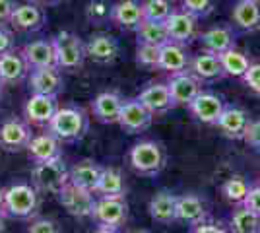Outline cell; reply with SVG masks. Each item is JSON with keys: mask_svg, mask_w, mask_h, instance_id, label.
Masks as SVG:
<instances>
[{"mask_svg": "<svg viewBox=\"0 0 260 233\" xmlns=\"http://www.w3.org/2000/svg\"><path fill=\"white\" fill-rule=\"evenodd\" d=\"M188 233H229V229L219 222H214L212 218L206 220V222L198 223V225H192Z\"/></svg>", "mask_w": 260, "mask_h": 233, "instance_id": "obj_43", "label": "cell"}, {"mask_svg": "<svg viewBox=\"0 0 260 233\" xmlns=\"http://www.w3.org/2000/svg\"><path fill=\"white\" fill-rule=\"evenodd\" d=\"M122 103H124V97L119 91H101L98 97L91 101L93 117L103 124H115V122H119Z\"/></svg>", "mask_w": 260, "mask_h": 233, "instance_id": "obj_24", "label": "cell"}, {"mask_svg": "<svg viewBox=\"0 0 260 233\" xmlns=\"http://www.w3.org/2000/svg\"><path fill=\"white\" fill-rule=\"evenodd\" d=\"M159 51L161 47L155 45H138L136 47V64H140L144 68H157L159 64Z\"/></svg>", "mask_w": 260, "mask_h": 233, "instance_id": "obj_37", "label": "cell"}, {"mask_svg": "<svg viewBox=\"0 0 260 233\" xmlns=\"http://www.w3.org/2000/svg\"><path fill=\"white\" fill-rule=\"evenodd\" d=\"M243 206H247L250 212L260 216V187H250L247 198L243 200Z\"/></svg>", "mask_w": 260, "mask_h": 233, "instance_id": "obj_45", "label": "cell"}, {"mask_svg": "<svg viewBox=\"0 0 260 233\" xmlns=\"http://www.w3.org/2000/svg\"><path fill=\"white\" fill-rule=\"evenodd\" d=\"M86 56L99 64H111L117 60L120 53L119 41L109 34H95L87 39L86 43Z\"/></svg>", "mask_w": 260, "mask_h": 233, "instance_id": "obj_19", "label": "cell"}, {"mask_svg": "<svg viewBox=\"0 0 260 233\" xmlns=\"http://www.w3.org/2000/svg\"><path fill=\"white\" fill-rule=\"evenodd\" d=\"M31 138V124L25 119L10 117L0 122V148L4 152H23Z\"/></svg>", "mask_w": 260, "mask_h": 233, "instance_id": "obj_8", "label": "cell"}, {"mask_svg": "<svg viewBox=\"0 0 260 233\" xmlns=\"http://www.w3.org/2000/svg\"><path fill=\"white\" fill-rule=\"evenodd\" d=\"M188 66H190V55L184 45L171 43V41L163 45L159 51V64H157L159 70H165L169 74H179L188 70Z\"/></svg>", "mask_w": 260, "mask_h": 233, "instance_id": "obj_25", "label": "cell"}, {"mask_svg": "<svg viewBox=\"0 0 260 233\" xmlns=\"http://www.w3.org/2000/svg\"><path fill=\"white\" fill-rule=\"evenodd\" d=\"M0 233H6V218L0 216Z\"/></svg>", "mask_w": 260, "mask_h": 233, "instance_id": "obj_49", "label": "cell"}, {"mask_svg": "<svg viewBox=\"0 0 260 233\" xmlns=\"http://www.w3.org/2000/svg\"><path fill=\"white\" fill-rule=\"evenodd\" d=\"M91 233H119V229H111V227H101V225H98V229H93Z\"/></svg>", "mask_w": 260, "mask_h": 233, "instance_id": "obj_48", "label": "cell"}, {"mask_svg": "<svg viewBox=\"0 0 260 233\" xmlns=\"http://www.w3.org/2000/svg\"><path fill=\"white\" fill-rule=\"evenodd\" d=\"M22 56L25 58L29 70H37V68H56V56H54L53 41L47 39H37L31 43L23 45L20 51Z\"/></svg>", "mask_w": 260, "mask_h": 233, "instance_id": "obj_23", "label": "cell"}, {"mask_svg": "<svg viewBox=\"0 0 260 233\" xmlns=\"http://www.w3.org/2000/svg\"><path fill=\"white\" fill-rule=\"evenodd\" d=\"M134 34H136L138 45H155V47H163L165 43H169V35H167V29H165V22H150V20H144L142 25Z\"/></svg>", "mask_w": 260, "mask_h": 233, "instance_id": "obj_33", "label": "cell"}, {"mask_svg": "<svg viewBox=\"0 0 260 233\" xmlns=\"http://www.w3.org/2000/svg\"><path fill=\"white\" fill-rule=\"evenodd\" d=\"M58 202L66 208V212L74 218H91L93 208H95V200L98 196L91 190L80 189L72 183H66L56 194Z\"/></svg>", "mask_w": 260, "mask_h": 233, "instance_id": "obj_7", "label": "cell"}, {"mask_svg": "<svg viewBox=\"0 0 260 233\" xmlns=\"http://www.w3.org/2000/svg\"><path fill=\"white\" fill-rule=\"evenodd\" d=\"M175 208H177V194L169 192V190H159L155 192L150 200V216L153 222L169 225L175 222Z\"/></svg>", "mask_w": 260, "mask_h": 233, "instance_id": "obj_30", "label": "cell"}, {"mask_svg": "<svg viewBox=\"0 0 260 233\" xmlns=\"http://www.w3.org/2000/svg\"><path fill=\"white\" fill-rule=\"evenodd\" d=\"M29 76V66L20 51H10L0 55V78L4 84H20Z\"/></svg>", "mask_w": 260, "mask_h": 233, "instance_id": "obj_29", "label": "cell"}, {"mask_svg": "<svg viewBox=\"0 0 260 233\" xmlns=\"http://www.w3.org/2000/svg\"><path fill=\"white\" fill-rule=\"evenodd\" d=\"M35 2H41V4H49V6H53V4H58V2H62V0H35Z\"/></svg>", "mask_w": 260, "mask_h": 233, "instance_id": "obj_50", "label": "cell"}, {"mask_svg": "<svg viewBox=\"0 0 260 233\" xmlns=\"http://www.w3.org/2000/svg\"><path fill=\"white\" fill-rule=\"evenodd\" d=\"M229 233H260V216L237 204L229 216Z\"/></svg>", "mask_w": 260, "mask_h": 233, "instance_id": "obj_32", "label": "cell"}, {"mask_svg": "<svg viewBox=\"0 0 260 233\" xmlns=\"http://www.w3.org/2000/svg\"><path fill=\"white\" fill-rule=\"evenodd\" d=\"M198 39H200L204 51L214 53V55H221L229 49H235L237 31L231 25H216V27L204 31L202 35H198Z\"/></svg>", "mask_w": 260, "mask_h": 233, "instance_id": "obj_22", "label": "cell"}, {"mask_svg": "<svg viewBox=\"0 0 260 233\" xmlns=\"http://www.w3.org/2000/svg\"><path fill=\"white\" fill-rule=\"evenodd\" d=\"M167 88L171 91L175 107H179V105L188 107V103L202 91V82L190 70H184L179 74H171L169 82H167Z\"/></svg>", "mask_w": 260, "mask_h": 233, "instance_id": "obj_14", "label": "cell"}, {"mask_svg": "<svg viewBox=\"0 0 260 233\" xmlns=\"http://www.w3.org/2000/svg\"><path fill=\"white\" fill-rule=\"evenodd\" d=\"M93 194L95 196H124L126 194L124 175L117 167H103Z\"/></svg>", "mask_w": 260, "mask_h": 233, "instance_id": "obj_31", "label": "cell"}, {"mask_svg": "<svg viewBox=\"0 0 260 233\" xmlns=\"http://www.w3.org/2000/svg\"><path fill=\"white\" fill-rule=\"evenodd\" d=\"M56 56V68L58 70H70L74 72L84 66L86 60V45L72 31H60L51 39Z\"/></svg>", "mask_w": 260, "mask_h": 233, "instance_id": "obj_4", "label": "cell"}, {"mask_svg": "<svg viewBox=\"0 0 260 233\" xmlns=\"http://www.w3.org/2000/svg\"><path fill=\"white\" fill-rule=\"evenodd\" d=\"M0 150H2V148H0Z\"/></svg>", "mask_w": 260, "mask_h": 233, "instance_id": "obj_53", "label": "cell"}, {"mask_svg": "<svg viewBox=\"0 0 260 233\" xmlns=\"http://www.w3.org/2000/svg\"><path fill=\"white\" fill-rule=\"evenodd\" d=\"M219 60H221V68H223L225 76L233 78H243L250 66L249 56L245 55V53H241V51H237V49H229L225 53H221Z\"/></svg>", "mask_w": 260, "mask_h": 233, "instance_id": "obj_34", "label": "cell"}, {"mask_svg": "<svg viewBox=\"0 0 260 233\" xmlns=\"http://www.w3.org/2000/svg\"><path fill=\"white\" fill-rule=\"evenodd\" d=\"M101 171H103V165H99L98 161L82 159V161H78L76 165H72L68 169V183L93 192L99 177H101Z\"/></svg>", "mask_w": 260, "mask_h": 233, "instance_id": "obj_28", "label": "cell"}, {"mask_svg": "<svg viewBox=\"0 0 260 233\" xmlns=\"http://www.w3.org/2000/svg\"><path fill=\"white\" fill-rule=\"evenodd\" d=\"M4 86H6V84H4V82H2V78H0V95H2V89H4Z\"/></svg>", "mask_w": 260, "mask_h": 233, "instance_id": "obj_51", "label": "cell"}, {"mask_svg": "<svg viewBox=\"0 0 260 233\" xmlns=\"http://www.w3.org/2000/svg\"><path fill=\"white\" fill-rule=\"evenodd\" d=\"M231 20L241 31H258L260 29V0H237L231 12Z\"/></svg>", "mask_w": 260, "mask_h": 233, "instance_id": "obj_27", "label": "cell"}, {"mask_svg": "<svg viewBox=\"0 0 260 233\" xmlns=\"http://www.w3.org/2000/svg\"><path fill=\"white\" fill-rule=\"evenodd\" d=\"M47 130L54 134L62 144L78 142L89 130V117L82 107H76V105L58 107V111L54 113L53 121L49 122Z\"/></svg>", "mask_w": 260, "mask_h": 233, "instance_id": "obj_1", "label": "cell"}, {"mask_svg": "<svg viewBox=\"0 0 260 233\" xmlns=\"http://www.w3.org/2000/svg\"><path fill=\"white\" fill-rule=\"evenodd\" d=\"M16 49V41H14V34L6 25H0V55L10 53Z\"/></svg>", "mask_w": 260, "mask_h": 233, "instance_id": "obj_44", "label": "cell"}, {"mask_svg": "<svg viewBox=\"0 0 260 233\" xmlns=\"http://www.w3.org/2000/svg\"><path fill=\"white\" fill-rule=\"evenodd\" d=\"M27 233H60V225L49 218H33Z\"/></svg>", "mask_w": 260, "mask_h": 233, "instance_id": "obj_40", "label": "cell"}, {"mask_svg": "<svg viewBox=\"0 0 260 233\" xmlns=\"http://www.w3.org/2000/svg\"><path fill=\"white\" fill-rule=\"evenodd\" d=\"M188 70H190L200 82H216V80H221V78L225 76V72H223V68H221L219 55L208 53V51H202L200 55L192 56Z\"/></svg>", "mask_w": 260, "mask_h": 233, "instance_id": "obj_26", "label": "cell"}, {"mask_svg": "<svg viewBox=\"0 0 260 233\" xmlns=\"http://www.w3.org/2000/svg\"><path fill=\"white\" fill-rule=\"evenodd\" d=\"M86 18L91 23H103L111 20V6L107 0H89L86 6Z\"/></svg>", "mask_w": 260, "mask_h": 233, "instance_id": "obj_39", "label": "cell"}, {"mask_svg": "<svg viewBox=\"0 0 260 233\" xmlns=\"http://www.w3.org/2000/svg\"><path fill=\"white\" fill-rule=\"evenodd\" d=\"M210 220V210L204 198L196 194H181L177 196V208H175V222H181L188 227Z\"/></svg>", "mask_w": 260, "mask_h": 233, "instance_id": "obj_11", "label": "cell"}, {"mask_svg": "<svg viewBox=\"0 0 260 233\" xmlns=\"http://www.w3.org/2000/svg\"><path fill=\"white\" fill-rule=\"evenodd\" d=\"M153 122V115L144 105H142L138 97H130L124 99L122 103V109L119 115L120 128L128 134H140L144 130H148Z\"/></svg>", "mask_w": 260, "mask_h": 233, "instance_id": "obj_9", "label": "cell"}, {"mask_svg": "<svg viewBox=\"0 0 260 233\" xmlns=\"http://www.w3.org/2000/svg\"><path fill=\"white\" fill-rule=\"evenodd\" d=\"M111 22L124 31H136L144 22V6L140 0H120L111 6Z\"/></svg>", "mask_w": 260, "mask_h": 233, "instance_id": "obj_20", "label": "cell"}, {"mask_svg": "<svg viewBox=\"0 0 260 233\" xmlns=\"http://www.w3.org/2000/svg\"><path fill=\"white\" fill-rule=\"evenodd\" d=\"M214 8H216V0H183L181 2V10L194 16L196 20L210 16Z\"/></svg>", "mask_w": 260, "mask_h": 233, "instance_id": "obj_38", "label": "cell"}, {"mask_svg": "<svg viewBox=\"0 0 260 233\" xmlns=\"http://www.w3.org/2000/svg\"><path fill=\"white\" fill-rule=\"evenodd\" d=\"M250 190V185L249 181L245 177H241V175H233V177H229L223 185H221V194H223V198L231 202V204H243V200L247 198V194H249Z\"/></svg>", "mask_w": 260, "mask_h": 233, "instance_id": "obj_35", "label": "cell"}, {"mask_svg": "<svg viewBox=\"0 0 260 233\" xmlns=\"http://www.w3.org/2000/svg\"><path fill=\"white\" fill-rule=\"evenodd\" d=\"M31 179L33 187L37 190L58 194L60 189L68 183V167L62 161V157L43 161V163H33Z\"/></svg>", "mask_w": 260, "mask_h": 233, "instance_id": "obj_5", "label": "cell"}, {"mask_svg": "<svg viewBox=\"0 0 260 233\" xmlns=\"http://www.w3.org/2000/svg\"><path fill=\"white\" fill-rule=\"evenodd\" d=\"M0 216L6 218V189L0 187Z\"/></svg>", "mask_w": 260, "mask_h": 233, "instance_id": "obj_47", "label": "cell"}, {"mask_svg": "<svg viewBox=\"0 0 260 233\" xmlns=\"http://www.w3.org/2000/svg\"><path fill=\"white\" fill-rule=\"evenodd\" d=\"M25 152H27V157L31 159L33 163H43V161L62 157V142L54 134L47 130V132L35 134L29 140Z\"/></svg>", "mask_w": 260, "mask_h": 233, "instance_id": "obj_18", "label": "cell"}, {"mask_svg": "<svg viewBox=\"0 0 260 233\" xmlns=\"http://www.w3.org/2000/svg\"><path fill=\"white\" fill-rule=\"evenodd\" d=\"M27 84H29L31 93H37V95H53V97H56L64 89L62 72L58 68H37V70H29Z\"/></svg>", "mask_w": 260, "mask_h": 233, "instance_id": "obj_17", "label": "cell"}, {"mask_svg": "<svg viewBox=\"0 0 260 233\" xmlns=\"http://www.w3.org/2000/svg\"><path fill=\"white\" fill-rule=\"evenodd\" d=\"M243 140L250 146V148H254L256 152H260V119H252L249 124V128H247V132L243 136Z\"/></svg>", "mask_w": 260, "mask_h": 233, "instance_id": "obj_42", "label": "cell"}, {"mask_svg": "<svg viewBox=\"0 0 260 233\" xmlns=\"http://www.w3.org/2000/svg\"><path fill=\"white\" fill-rule=\"evenodd\" d=\"M128 161L136 173L144 177H155L167 165V152L163 144L155 140H142L130 148Z\"/></svg>", "mask_w": 260, "mask_h": 233, "instance_id": "obj_2", "label": "cell"}, {"mask_svg": "<svg viewBox=\"0 0 260 233\" xmlns=\"http://www.w3.org/2000/svg\"><path fill=\"white\" fill-rule=\"evenodd\" d=\"M45 23H47V14L37 2L18 4L10 18L12 27L16 31H23V34L39 31V29H43Z\"/></svg>", "mask_w": 260, "mask_h": 233, "instance_id": "obj_15", "label": "cell"}, {"mask_svg": "<svg viewBox=\"0 0 260 233\" xmlns=\"http://www.w3.org/2000/svg\"><path fill=\"white\" fill-rule=\"evenodd\" d=\"M41 206V194L29 183H14L6 189V218L31 220Z\"/></svg>", "mask_w": 260, "mask_h": 233, "instance_id": "obj_3", "label": "cell"}, {"mask_svg": "<svg viewBox=\"0 0 260 233\" xmlns=\"http://www.w3.org/2000/svg\"><path fill=\"white\" fill-rule=\"evenodd\" d=\"M243 82H245V86L249 89H252L254 93H258L260 95V62L256 64H250L249 70L245 72V76L241 78Z\"/></svg>", "mask_w": 260, "mask_h": 233, "instance_id": "obj_41", "label": "cell"}, {"mask_svg": "<svg viewBox=\"0 0 260 233\" xmlns=\"http://www.w3.org/2000/svg\"><path fill=\"white\" fill-rule=\"evenodd\" d=\"M165 29L171 43L186 47L198 37V20L184 10H173V14L165 20Z\"/></svg>", "mask_w": 260, "mask_h": 233, "instance_id": "obj_10", "label": "cell"}, {"mask_svg": "<svg viewBox=\"0 0 260 233\" xmlns=\"http://www.w3.org/2000/svg\"><path fill=\"white\" fill-rule=\"evenodd\" d=\"M225 109L223 99L214 93V91H200L194 99L188 103V111L196 121L204 122V124H216L219 115Z\"/></svg>", "mask_w": 260, "mask_h": 233, "instance_id": "obj_13", "label": "cell"}, {"mask_svg": "<svg viewBox=\"0 0 260 233\" xmlns=\"http://www.w3.org/2000/svg\"><path fill=\"white\" fill-rule=\"evenodd\" d=\"M18 2L16 0H0V25L10 23V18L16 10Z\"/></svg>", "mask_w": 260, "mask_h": 233, "instance_id": "obj_46", "label": "cell"}, {"mask_svg": "<svg viewBox=\"0 0 260 233\" xmlns=\"http://www.w3.org/2000/svg\"><path fill=\"white\" fill-rule=\"evenodd\" d=\"M250 121L252 119H250L247 109L237 107V105H225L223 113L217 119L216 126L223 132V136H228L229 140H243Z\"/></svg>", "mask_w": 260, "mask_h": 233, "instance_id": "obj_16", "label": "cell"}, {"mask_svg": "<svg viewBox=\"0 0 260 233\" xmlns=\"http://www.w3.org/2000/svg\"><path fill=\"white\" fill-rule=\"evenodd\" d=\"M144 6V20L150 22H165L173 14V2L171 0H146Z\"/></svg>", "mask_w": 260, "mask_h": 233, "instance_id": "obj_36", "label": "cell"}, {"mask_svg": "<svg viewBox=\"0 0 260 233\" xmlns=\"http://www.w3.org/2000/svg\"><path fill=\"white\" fill-rule=\"evenodd\" d=\"M56 111H58L56 97L31 93V97L25 101V107H23V119L31 126H49Z\"/></svg>", "mask_w": 260, "mask_h": 233, "instance_id": "obj_12", "label": "cell"}, {"mask_svg": "<svg viewBox=\"0 0 260 233\" xmlns=\"http://www.w3.org/2000/svg\"><path fill=\"white\" fill-rule=\"evenodd\" d=\"M128 233H150V231H146V229H138V231H128Z\"/></svg>", "mask_w": 260, "mask_h": 233, "instance_id": "obj_52", "label": "cell"}, {"mask_svg": "<svg viewBox=\"0 0 260 233\" xmlns=\"http://www.w3.org/2000/svg\"><path fill=\"white\" fill-rule=\"evenodd\" d=\"M138 101L152 113L153 117H161L165 113H169L175 107L171 91L167 88V84H150L140 91Z\"/></svg>", "mask_w": 260, "mask_h": 233, "instance_id": "obj_21", "label": "cell"}, {"mask_svg": "<svg viewBox=\"0 0 260 233\" xmlns=\"http://www.w3.org/2000/svg\"><path fill=\"white\" fill-rule=\"evenodd\" d=\"M91 218L101 227L119 229L128 220V202L124 196H98Z\"/></svg>", "mask_w": 260, "mask_h": 233, "instance_id": "obj_6", "label": "cell"}]
</instances>
